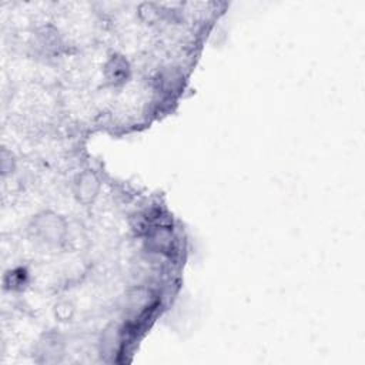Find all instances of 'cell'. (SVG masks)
I'll return each mask as SVG.
<instances>
[{
  "mask_svg": "<svg viewBox=\"0 0 365 365\" xmlns=\"http://www.w3.org/2000/svg\"><path fill=\"white\" fill-rule=\"evenodd\" d=\"M106 81L111 86H121L130 76V64L121 54H113L104 66Z\"/></svg>",
  "mask_w": 365,
  "mask_h": 365,
  "instance_id": "obj_2",
  "label": "cell"
},
{
  "mask_svg": "<svg viewBox=\"0 0 365 365\" xmlns=\"http://www.w3.org/2000/svg\"><path fill=\"white\" fill-rule=\"evenodd\" d=\"M33 235L46 245H60L64 241L66 224L60 215L43 212L33 220Z\"/></svg>",
  "mask_w": 365,
  "mask_h": 365,
  "instance_id": "obj_1",
  "label": "cell"
},
{
  "mask_svg": "<svg viewBox=\"0 0 365 365\" xmlns=\"http://www.w3.org/2000/svg\"><path fill=\"white\" fill-rule=\"evenodd\" d=\"M100 184L91 171L81 173L74 182V192L81 202H90L96 198Z\"/></svg>",
  "mask_w": 365,
  "mask_h": 365,
  "instance_id": "obj_3",
  "label": "cell"
}]
</instances>
